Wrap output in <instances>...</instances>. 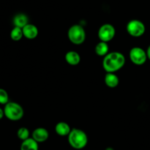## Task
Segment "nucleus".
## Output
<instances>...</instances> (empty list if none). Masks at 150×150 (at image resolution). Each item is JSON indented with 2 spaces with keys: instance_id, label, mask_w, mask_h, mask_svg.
I'll list each match as a JSON object with an SVG mask.
<instances>
[{
  "instance_id": "obj_21",
  "label": "nucleus",
  "mask_w": 150,
  "mask_h": 150,
  "mask_svg": "<svg viewBox=\"0 0 150 150\" xmlns=\"http://www.w3.org/2000/svg\"><path fill=\"white\" fill-rule=\"evenodd\" d=\"M105 150H114V148H112V147H107Z\"/></svg>"
},
{
  "instance_id": "obj_20",
  "label": "nucleus",
  "mask_w": 150,
  "mask_h": 150,
  "mask_svg": "<svg viewBox=\"0 0 150 150\" xmlns=\"http://www.w3.org/2000/svg\"><path fill=\"white\" fill-rule=\"evenodd\" d=\"M146 54H147V57L148 59L150 60V45L148 46L147 49H146Z\"/></svg>"
},
{
  "instance_id": "obj_13",
  "label": "nucleus",
  "mask_w": 150,
  "mask_h": 150,
  "mask_svg": "<svg viewBox=\"0 0 150 150\" xmlns=\"http://www.w3.org/2000/svg\"><path fill=\"white\" fill-rule=\"evenodd\" d=\"M28 24H29V18L24 13H18L13 18V24L15 26L23 29Z\"/></svg>"
},
{
  "instance_id": "obj_18",
  "label": "nucleus",
  "mask_w": 150,
  "mask_h": 150,
  "mask_svg": "<svg viewBox=\"0 0 150 150\" xmlns=\"http://www.w3.org/2000/svg\"><path fill=\"white\" fill-rule=\"evenodd\" d=\"M9 102V96L4 89L0 88V104L5 105Z\"/></svg>"
},
{
  "instance_id": "obj_7",
  "label": "nucleus",
  "mask_w": 150,
  "mask_h": 150,
  "mask_svg": "<svg viewBox=\"0 0 150 150\" xmlns=\"http://www.w3.org/2000/svg\"><path fill=\"white\" fill-rule=\"evenodd\" d=\"M116 29L111 24H105L100 27L98 30V37L101 41L109 42L114 38Z\"/></svg>"
},
{
  "instance_id": "obj_17",
  "label": "nucleus",
  "mask_w": 150,
  "mask_h": 150,
  "mask_svg": "<svg viewBox=\"0 0 150 150\" xmlns=\"http://www.w3.org/2000/svg\"><path fill=\"white\" fill-rule=\"evenodd\" d=\"M30 132L26 127H20L17 131V136L18 138L22 141L28 139L29 138Z\"/></svg>"
},
{
  "instance_id": "obj_15",
  "label": "nucleus",
  "mask_w": 150,
  "mask_h": 150,
  "mask_svg": "<svg viewBox=\"0 0 150 150\" xmlns=\"http://www.w3.org/2000/svg\"><path fill=\"white\" fill-rule=\"evenodd\" d=\"M109 51V47H108V43L101 41L98 43L95 46V53L98 56L100 57H105L106 54H108Z\"/></svg>"
},
{
  "instance_id": "obj_1",
  "label": "nucleus",
  "mask_w": 150,
  "mask_h": 150,
  "mask_svg": "<svg viewBox=\"0 0 150 150\" xmlns=\"http://www.w3.org/2000/svg\"><path fill=\"white\" fill-rule=\"evenodd\" d=\"M125 63V57L120 51H111L104 57L103 68L107 73H115L122 69Z\"/></svg>"
},
{
  "instance_id": "obj_16",
  "label": "nucleus",
  "mask_w": 150,
  "mask_h": 150,
  "mask_svg": "<svg viewBox=\"0 0 150 150\" xmlns=\"http://www.w3.org/2000/svg\"><path fill=\"white\" fill-rule=\"evenodd\" d=\"M23 36V34L22 28L14 26V28L10 32V38L14 41H19L20 40H21Z\"/></svg>"
},
{
  "instance_id": "obj_3",
  "label": "nucleus",
  "mask_w": 150,
  "mask_h": 150,
  "mask_svg": "<svg viewBox=\"0 0 150 150\" xmlns=\"http://www.w3.org/2000/svg\"><path fill=\"white\" fill-rule=\"evenodd\" d=\"M4 116L10 121H18L23 118L24 111L18 103L9 101L4 105Z\"/></svg>"
},
{
  "instance_id": "obj_4",
  "label": "nucleus",
  "mask_w": 150,
  "mask_h": 150,
  "mask_svg": "<svg viewBox=\"0 0 150 150\" xmlns=\"http://www.w3.org/2000/svg\"><path fill=\"white\" fill-rule=\"evenodd\" d=\"M67 36L71 43L76 45L82 44L86 40V32L82 26L79 24L73 25L67 32Z\"/></svg>"
},
{
  "instance_id": "obj_14",
  "label": "nucleus",
  "mask_w": 150,
  "mask_h": 150,
  "mask_svg": "<svg viewBox=\"0 0 150 150\" xmlns=\"http://www.w3.org/2000/svg\"><path fill=\"white\" fill-rule=\"evenodd\" d=\"M20 150H39L38 143L32 138H29L22 141Z\"/></svg>"
},
{
  "instance_id": "obj_5",
  "label": "nucleus",
  "mask_w": 150,
  "mask_h": 150,
  "mask_svg": "<svg viewBox=\"0 0 150 150\" xmlns=\"http://www.w3.org/2000/svg\"><path fill=\"white\" fill-rule=\"evenodd\" d=\"M126 29L129 35L135 38H139L145 33L146 26L142 21L133 19L127 23Z\"/></svg>"
},
{
  "instance_id": "obj_10",
  "label": "nucleus",
  "mask_w": 150,
  "mask_h": 150,
  "mask_svg": "<svg viewBox=\"0 0 150 150\" xmlns=\"http://www.w3.org/2000/svg\"><path fill=\"white\" fill-rule=\"evenodd\" d=\"M71 130L72 129L70 125L64 121L59 122L55 126L56 133L59 136H68Z\"/></svg>"
},
{
  "instance_id": "obj_6",
  "label": "nucleus",
  "mask_w": 150,
  "mask_h": 150,
  "mask_svg": "<svg viewBox=\"0 0 150 150\" xmlns=\"http://www.w3.org/2000/svg\"><path fill=\"white\" fill-rule=\"evenodd\" d=\"M130 59L133 64L136 66H142L146 63V60L148 59L146 51L141 47H133L130 49Z\"/></svg>"
},
{
  "instance_id": "obj_9",
  "label": "nucleus",
  "mask_w": 150,
  "mask_h": 150,
  "mask_svg": "<svg viewBox=\"0 0 150 150\" xmlns=\"http://www.w3.org/2000/svg\"><path fill=\"white\" fill-rule=\"evenodd\" d=\"M23 36L29 40L35 39L38 35V29L35 25L32 24H28L23 28Z\"/></svg>"
},
{
  "instance_id": "obj_12",
  "label": "nucleus",
  "mask_w": 150,
  "mask_h": 150,
  "mask_svg": "<svg viewBox=\"0 0 150 150\" xmlns=\"http://www.w3.org/2000/svg\"><path fill=\"white\" fill-rule=\"evenodd\" d=\"M104 81L108 88H114L118 86L120 79L115 73H107L104 78Z\"/></svg>"
},
{
  "instance_id": "obj_11",
  "label": "nucleus",
  "mask_w": 150,
  "mask_h": 150,
  "mask_svg": "<svg viewBox=\"0 0 150 150\" xmlns=\"http://www.w3.org/2000/svg\"><path fill=\"white\" fill-rule=\"evenodd\" d=\"M65 60L70 66H77L81 61V56L77 51H69L65 54Z\"/></svg>"
},
{
  "instance_id": "obj_8",
  "label": "nucleus",
  "mask_w": 150,
  "mask_h": 150,
  "mask_svg": "<svg viewBox=\"0 0 150 150\" xmlns=\"http://www.w3.org/2000/svg\"><path fill=\"white\" fill-rule=\"evenodd\" d=\"M49 132L45 128L38 127L36 128L32 133V138L39 143H43L48 139Z\"/></svg>"
},
{
  "instance_id": "obj_2",
  "label": "nucleus",
  "mask_w": 150,
  "mask_h": 150,
  "mask_svg": "<svg viewBox=\"0 0 150 150\" xmlns=\"http://www.w3.org/2000/svg\"><path fill=\"white\" fill-rule=\"evenodd\" d=\"M67 138L69 144L75 149H82L88 144V136L86 132L77 128L72 129Z\"/></svg>"
},
{
  "instance_id": "obj_19",
  "label": "nucleus",
  "mask_w": 150,
  "mask_h": 150,
  "mask_svg": "<svg viewBox=\"0 0 150 150\" xmlns=\"http://www.w3.org/2000/svg\"><path fill=\"white\" fill-rule=\"evenodd\" d=\"M4 116V109H1V107H0V120H1V119H2L3 117Z\"/></svg>"
}]
</instances>
